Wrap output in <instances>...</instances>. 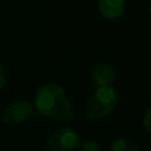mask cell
Returning <instances> with one entry per match:
<instances>
[{
    "mask_svg": "<svg viewBox=\"0 0 151 151\" xmlns=\"http://www.w3.org/2000/svg\"><path fill=\"white\" fill-rule=\"evenodd\" d=\"M77 150L78 151H101L99 144L93 140H90V139L80 140L77 146Z\"/></svg>",
    "mask_w": 151,
    "mask_h": 151,
    "instance_id": "obj_8",
    "label": "cell"
},
{
    "mask_svg": "<svg viewBox=\"0 0 151 151\" xmlns=\"http://www.w3.org/2000/svg\"><path fill=\"white\" fill-rule=\"evenodd\" d=\"M119 103L117 91L112 86L94 90L86 106V118L90 120H100L114 112Z\"/></svg>",
    "mask_w": 151,
    "mask_h": 151,
    "instance_id": "obj_2",
    "label": "cell"
},
{
    "mask_svg": "<svg viewBox=\"0 0 151 151\" xmlns=\"http://www.w3.org/2000/svg\"><path fill=\"white\" fill-rule=\"evenodd\" d=\"M34 107L41 114L59 122H68L73 118L72 104L58 84H46L40 87L35 94Z\"/></svg>",
    "mask_w": 151,
    "mask_h": 151,
    "instance_id": "obj_1",
    "label": "cell"
},
{
    "mask_svg": "<svg viewBox=\"0 0 151 151\" xmlns=\"http://www.w3.org/2000/svg\"><path fill=\"white\" fill-rule=\"evenodd\" d=\"M99 13L106 19L119 18L125 9V0H98Z\"/></svg>",
    "mask_w": 151,
    "mask_h": 151,
    "instance_id": "obj_6",
    "label": "cell"
},
{
    "mask_svg": "<svg viewBox=\"0 0 151 151\" xmlns=\"http://www.w3.org/2000/svg\"><path fill=\"white\" fill-rule=\"evenodd\" d=\"M116 79L114 71L104 63L93 64L90 67V86L93 90L111 86Z\"/></svg>",
    "mask_w": 151,
    "mask_h": 151,
    "instance_id": "obj_4",
    "label": "cell"
},
{
    "mask_svg": "<svg viewBox=\"0 0 151 151\" xmlns=\"http://www.w3.org/2000/svg\"><path fill=\"white\" fill-rule=\"evenodd\" d=\"M150 14H151V6H150Z\"/></svg>",
    "mask_w": 151,
    "mask_h": 151,
    "instance_id": "obj_11",
    "label": "cell"
},
{
    "mask_svg": "<svg viewBox=\"0 0 151 151\" xmlns=\"http://www.w3.org/2000/svg\"><path fill=\"white\" fill-rule=\"evenodd\" d=\"M143 125L145 127V130L147 132L151 133V106L146 110L145 114H144V118H143Z\"/></svg>",
    "mask_w": 151,
    "mask_h": 151,
    "instance_id": "obj_9",
    "label": "cell"
},
{
    "mask_svg": "<svg viewBox=\"0 0 151 151\" xmlns=\"http://www.w3.org/2000/svg\"><path fill=\"white\" fill-rule=\"evenodd\" d=\"M33 112V104L27 100H18L11 104L4 113V122L8 125H19L28 119Z\"/></svg>",
    "mask_w": 151,
    "mask_h": 151,
    "instance_id": "obj_5",
    "label": "cell"
},
{
    "mask_svg": "<svg viewBox=\"0 0 151 151\" xmlns=\"http://www.w3.org/2000/svg\"><path fill=\"white\" fill-rule=\"evenodd\" d=\"M80 140V134L72 127H59L46 140L44 151H72Z\"/></svg>",
    "mask_w": 151,
    "mask_h": 151,
    "instance_id": "obj_3",
    "label": "cell"
},
{
    "mask_svg": "<svg viewBox=\"0 0 151 151\" xmlns=\"http://www.w3.org/2000/svg\"><path fill=\"white\" fill-rule=\"evenodd\" d=\"M5 83H6V71H5V67L0 65V90L2 88Z\"/></svg>",
    "mask_w": 151,
    "mask_h": 151,
    "instance_id": "obj_10",
    "label": "cell"
},
{
    "mask_svg": "<svg viewBox=\"0 0 151 151\" xmlns=\"http://www.w3.org/2000/svg\"><path fill=\"white\" fill-rule=\"evenodd\" d=\"M109 151H138V145L133 139L122 137L112 143Z\"/></svg>",
    "mask_w": 151,
    "mask_h": 151,
    "instance_id": "obj_7",
    "label": "cell"
}]
</instances>
